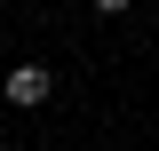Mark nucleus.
<instances>
[{
	"label": "nucleus",
	"instance_id": "nucleus-2",
	"mask_svg": "<svg viewBox=\"0 0 159 151\" xmlns=\"http://www.w3.org/2000/svg\"><path fill=\"white\" fill-rule=\"evenodd\" d=\"M96 8H103V16H119V8H127V0H96Z\"/></svg>",
	"mask_w": 159,
	"mask_h": 151
},
{
	"label": "nucleus",
	"instance_id": "nucleus-1",
	"mask_svg": "<svg viewBox=\"0 0 159 151\" xmlns=\"http://www.w3.org/2000/svg\"><path fill=\"white\" fill-rule=\"evenodd\" d=\"M8 103H48V72L40 64H16L8 72Z\"/></svg>",
	"mask_w": 159,
	"mask_h": 151
}]
</instances>
